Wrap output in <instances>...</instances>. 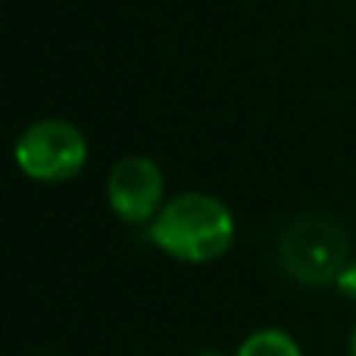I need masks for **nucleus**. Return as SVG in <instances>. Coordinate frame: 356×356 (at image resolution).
Returning <instances> with one entry per match:
<instances>
[{
    "instance_id": "4",
    "label": "nucleus",
    "mask_w": 356,
    "mask_h": 356,
    "mask_svg": "<svg viewBox=\"0 0 356 356\" xmlns=\"http://www.w3.org/2000/svg\"><path fill=\"white\" fill-rule=\"evenodd\" d=\"M163 172L154 160L147 156H125L113 166L110 181H106V197H110L113 213L122 222L141 225V222H154L160 216L163 203Z\"/></svg>"
},
{
    "instance_id": "5",
    "label": "nucleus",
    "mask_w": 356,
    "mask_h": 356,
    "mask_svg": "<svg viewBox=\"0 0 356 356\" xmlns=\"http://www.w3.org/2000/svg\"><path fill=\"white\" fill-rule=\"evenodd\" d=\"M234 356H303V353L291 334L278 332V328H266V332L250 334Z\"/></svg>"
},
{
    "instance_id": "6",
    "label": "nucleus",
    "mask_w": 356,
    "mask_h": 356,
    "mask_svg": "<svg viewBox=\"0 0 356 356\" xmlns=\"http://www.w3.org/2000/svg\"><path fill=\"white\" fill-rule=\"evenodd\" d=\"M334 284H338V291H341L344 297H350V300H356V259H353V263H347V266H344V272L338 275V282H334Z\"/></svg>"
},
{
    "instance_id": "3",
    "label": "nucleus",
    "mask_w": 356,
    "mask_h": 356,
    "mask_svg": "<svg viewBox=\"0 0 356 356\" xmlns=\"http://www.w3.org/2000/svg\"><path fill=\"white\" fill-rule=\"evenodd\" d=\"M16 163L35 181H69L85 169L88 141L66 119H41L19 135Z\"/></svg>"
},
{
    "instance_id": "2",
    "label": "nucleus",
    "mask_w": 356,
    "mask_h": 356,
    "mask_svg": "<svg viewBox=\"0 0 356 356\" xmlns=\"http://www.w3.org/2000/svg\"><path fill=\"white\" fill-rule=\"evenodd\" d=\"M278 257L291 278L303 284H325L338 282L344 266L350 263V244L341 225L328 216H303L284 228Z\"/></svg>"
},
{
    "instance_id": "7",
    "label": "nucleus",
    "mask_w": 356,
    "mask_h": 356,
    "mask_svg": "<svg viewBox=\"0 0 356 356\" xmlns=\"http://www.w3.org/2000/svg\"><path fill=\"white\" fill-rule=\"evenodd\" d=\"M350 356H356V328H353V334H350Z\"/></svg>"
},
{
    "instance_id": "1",
    "label": "nucleus",
    "mask_w": 356,
    "mask_h": 356,
    "mask_svg": "<svg viewBox=\"0 0 356 356\" xmlns=\"http://www.w3.org/2000/svg\"><path fill=\"white\" fill-rule=\"evenodd\" d=\"M150 241L181 263H209L234 241L232 209L213 194H178L150 222Z\"/></svg>"
}]
</instances>
